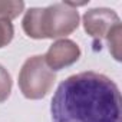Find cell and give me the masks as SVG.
<instances>
[{"label":"cell","mask_w":122,"mask_h":122,"mask_svg":"<svg viewBox=\"0 0 122 122\" xmlns=\"http://www.w3.org/2000/svg\"><path fill=\"white\" fill-rule=\"evenodd\" d=\"M52 122H122V98L116 83L88 71L60 82L50 102Z\"/></svg>","instance_id":"obj_1"},{"label":"cell","mask_w":122,"mask_h":122,"mask_svg":"<svg viewBox=\"0 0 122 122\" xmlns=\"http://www.w3.org/2000/svg\"><path fill=\"white\" fill-rule=\"evenodd\" d=\"M78 9L63 3L47 7H32L25 13L22 26L32 39H59L73 33L79 26Z\"/></svg>","instance_id":"obj_2"},{"label":"cell","mask_w":122,"mask_h":122,"mask_svg":"<svg viewBox=\"0 0 122 122\" xmlns=\"http://www.w3.org/2000/svg\"><path fill=\"white\" fill-rule=\"evenodd\" d=\"M56 82V73L50 71L42 55L26 59L19 72V89L25 98L37 101L45 98Z\"/></svg>","instance_id":"obj_3"},{"label":"cell","mask_w":122,"mask_h":122,"mask_svg":"<svg viewBox=\"0 0 122 122\" xmlns=\"http://www.w3.org/2000/svg\"><path fill=\"white\" fill-rule=\"evenodd\" d=\"M81 57V47L71 39H59L49 46L43 56L47 68L53 72L62 71L76 63Z\"/></svg>","instance_id":"obj_4"},{"label":"cell","mask_w":122,"mask_h":122,"mask_svg":"<svg viewBox=\"0 0 122 122\" xmlns=\"http://www.w3.org/2000/svg\"><path fill=\"white\" fill-rule=\"evenodd\" d=\"M83 29L85 32L95 37V39H103L109 33V30L121 23L119 16L116 12L108 7H95L88 12H85L82 17Z\"/></svg>","instance_id":"obj_5"},{"label":"cell","mask_w":122,"mask_h":122,"mask_svg":"<svg viewBox=\"0 0 122 122\" xmlns=\"http://www.w3.org/2000/svg\"><path fill=\"white\" fill-rule=\"evenodd\" d=\"M105 39L108 42L111 55L115 57V60L119 62L121 57H122V53H121V49H122V25L119 23V25L113 26Z\"/></svg>","instance_id":"obj_6"},{"label":"cell","mask_w":122,"mask_h":122,"mask_svg":"<svg viewBox=\"0 0 122 122\" xmlns=\"http://www.w3.org/2000/svg\"><path fill=\"white\" fill-rule=\"evenodd\" d=\"M25 10L22 0H0V19L13 20Z\"/></svg>","instance_id":"obj_7"},{"label":"cell","mask_w":122,"mask_h":122,"mask_svg":"<svg viewBox=\"0 0 122 122\" xmlns=\"http://www.w3.org/2000/svg\"><path fill=\"white\" fill-rule=\"evenodd\" d=\"M12 76L7 72V69H5V66L0 65V103L7 101V98L10 96L12 92Z\"/></svg>","instance_id":"obj_8"},{"label":"cell","mask_w":122,"mask_h":122,"mask_svg":"<svg viewBox=\"0 0 122 122\" xmlns=\"http://www.w3.org/2000/svg\"><path fill=\"white\" fill-rule=\"evenodd\" d=\"M15 35V29L10 20L7 19H0V49L7 46Z\"/></svg>","instance_id":"obj_9"}]
</instances>
